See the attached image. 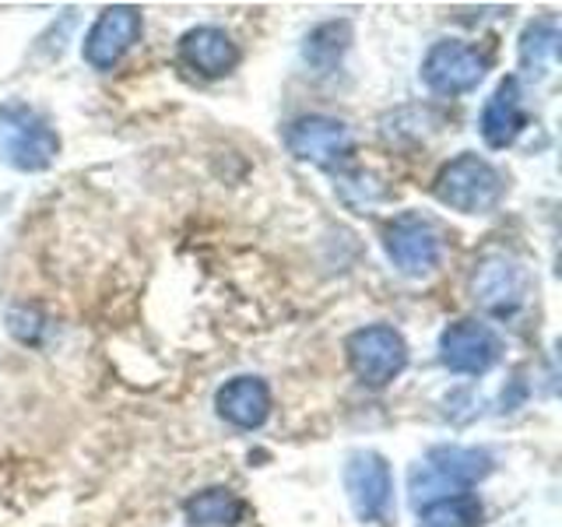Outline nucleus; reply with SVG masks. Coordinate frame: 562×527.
Masks as SVG:
<instances>
[{"mask_svg": "<svg viewBox=\"0 0 562 527\" xmlns=\"http://www.w3.org/2000/svg\"><path fill=\"white\" fill-rule=\"evenodd\" d=\"M60 134L25 102L0 105V162L18 172H43L57 162Z\"/></svg>", "mask_w": 562, "mask_h": 527, "instance_id": "2", "label": "nucleus"}, {"mask_svg": "<svg viewBox=\"0 0 562 527\" xmlns=\"http://www.w3.org/2000/svg\"><path fill=\"white\" fill-rule=\"evenodd\" d=\"M492 474V453L479 447H432L426 461H418L408 474L412 503L422 509L432 500L461 496Z\"/></svg>", "mask_w": 562, "mask_h": 527, "instance_id": "1", "label": "nucleus"}, {"mask_svg": "<svg viewBox=\"0 0 562 527\" xmlns=\"http://www.w3.org/2000/svg\"><path fill=\"white\" fill-rule=\"evenodd\" d=\"M8 330H11L22 345H35V341H40L43 324H40V316H35L32 310H11V313H8Z\"/></svg>", "mask_w": 562, "mask_h": 527, "instance_id": "19", "label": "nucleus"}, {"mask_svg": "<svg viewBox=\"0 0 562 527\" xmlns=\"http://www.w3.org/2000/svg\"><path fill=\"white\" fill-rule=\"evenodd\" d=\"M187 520L198 527H233L243 517V500L233 489H204L198 496H190L183 503Z\"/></svg>", "mask_w": 562, "mask_h": 527, "instance_id": "17", "label": "nucleus"}, {"mask_svg": "<svg viewBox=\"0 0 562 527\" xmlns=\"http://www.w3.org/2000/svg\"><path fill=\"white\" fill-rule=\"evenodd\" d=\"M140 29H145V22H140L137 8L131 4L105 8L85 35V46H81L85 64H92L95 70H113L140 40Z\"/></svg>", "mask_w": 562, "mask_h": 527, "instance_id": "11", "label": "nucleus"}, {"mask_svg": "<svg viewBox=\"0 0 562 527\" xmlns=\"http://www.w3.org/2000/svg\"><path fill=\"white\" fill-rule=\"evenodd\" d=\"M348 46H351V22H345V18L341 22H324L306 35L303 60L313 75H330V70L341 64Z\"/></svg>", "mask_w": 562, "mask_h": 527, "instance_id": "15", "label": "nucleus"}, {"mask_svg": "<svg viewBox=\"0 0 562 527\" xmlns=\"http://www.w3.org/2000/svg\"><path fill=\"white\" fill-rule=\"evenodd\" d=\"M180 57L190 70L204 78H222L239 64V46L218 25H198L180 40Z\"/></svg>", "mask_w": 562, "mask_h": 527, "instance_id": "13", "label": "nucleus"}, {"mask_svg": "<svg viewBox=\"0 0 562 527\" xmlns=\"http://www.w3.org/2000/svg\"><path fill=\"white\" fill-rule=\"evenodd\" d=\"M348 362L366 386H386L394 383L404 366H408V345L404 338L386 324L362 327L348 338Z\"/></svg>", "mask_w": 562, "mask_h": 527, "instance_id": "7", "label": "nucleus"}, {"mask_svg": "<svg viewBox=\"0 0 562 527\" xmlns=\"http://www.w3.org/2000/svg\"><path fill=\"white\" fill-rule=\"evenodd\" d=\"M383 250L401 274L422 278L439 268V260H443V239H439V228L426 215L404 211V215L386 222Z\"/></svg>", "mask_w": 562, "mask_h": 527, "instance_id": "4", "label": "nucleus"}, {"mask_svg": "<svg viewBox=\"0 0 562 527\" xmlns=\"http://www.w3.org/2000/svg\"><path fill=\"white\" fill-rule=\"evenodd\" d=\"M527 127V110H524V92H520V81L517 78H503L496 85L482 105V120H479V131L485 137L488 148H509L514 141L520 137V131Z\"/></svg>", "mask_w": 562, "mask_h": 527, "instance_id": "12", "label": "nucleus"}, {"mask_svg": "<svg viewBox=\"0 0 562 527\" xmlns=\"http://www.w3.org/2000/svg\"><path fill=\"white\" fill-rule=\"evenodd\" d=\"M499 356V334L482 321H457L439 334V362L457 377H485Z\"/></svg>", "mask_w": 562, "mask_h": 527, "instance_id": "10", "label": "nucleus"}, {"mask_svg": "<svg viewBox=\"0 0 562 527\" xmlns=\"http://www.w3.org/2000/svg\"><path fill=\"white\" fill-rule=\"evenodd\" d=\"M555 57H559V29H555L552 18H538V22H531L520 35V67H524V75L544 78L552 70Z\"/></svg>", "mask_w": 562, "mask_h": 527, "instance_id": "16", "label": "nucleus"}, {"mask_svg": "<svg viewBox=\"0 0 562 527\" xmlns=\"http://www.w3.org/2000/svg\"><path fill=\"white\" fill-rule=\"evenodd\" d=\"M485 67V57L474 46L461 40H439L429 46L426 60H422V85L443 99L468 96L482 85Z\"/></svg>", "mask_w": 562, "mask_h": 527, "instance_id": "6", "label": "nucleus"}, {"mask_svg": "<svg viewBox=\"0 0 562 527\" xmlns=\"http://www.w3.org/2000/svg\"><path fill=\"white\" fill-rule=\"evenodd\" d=\"M218 415L236 429H260L271 415V391L260 377H236L215 394Z\"/></svg>", "mask_w": 562, "mask_h": 527, "instance_id": "14", "label": "nucleus"}, {"mask_svg": "<svg viewBox=\"0 0 562 527\" xmlns=\"http://www.w3.org/2000/svg\"><path fill=\"white\" fill-rule=\"evenodd\" d=\"M506 180L488 158L464 152L436 176V201L461 215H488L503 201Z\"/></svg>", "mask_w": 562, "mask_h": 527, "instance_id": "3", "label": "nucleus"}, {"mask_svg": "<svg viewBox=\"0 0 562 527\" xmlns=\"http://www.w3.org/2000/svg\"><path fill=\"white\" fill-rule=\"evenodd\" d=\"M485 506L474 492H461V496L432 500L418 509V527H482Z\"/></svg>", "mask_w": 562, "mask_h": 527, "instance_id": "18", "label": "nucleus"}, {"mask_svg": "<svg viewBox=\"0 0 562 527\" xmlns=\"http://www.w3.org/2000/svg\"><path fill=\"white\" fill-rule=\"evenodd\" d=\"M285 148L299 158V162L334 169L351 158V152H356V137H351L345 120L316 113V116H299L289 123Z\"/></svg>", "mask_w": 562, "mask_h": 527, "instance_id": "9", "label": "nucleus"}, {"mask_svg": "<svg viewBox=\"0 0 562 527\" xmlns=\"http://www.w3.org/2000/svg\"><path fill=\"white\" fill-rule=\"evenodd\" d=\"M471 299L499 321L520 313L527 303V271L520 268V260L509 254L482 257L471 274Z\"/></svg>", "mask_w": 562, "mask_h": 527, "instance_id": "8", "label": "nucleus"}, {"mask_svg": "<svg viewBox=\"0 0 562 527\" xmlns=\"http://www.w3.org/2000/svg\"><path fill=\"white\" fill-rule=\"evenodd\" d=\"M345 492L362 524H380L394 509V471L376 450H356L345 461Z\"/></svg>", "mask_w": 562, "mask_h": 527, "instance_id": "5", "label": "nucleus"}]
</instances>
